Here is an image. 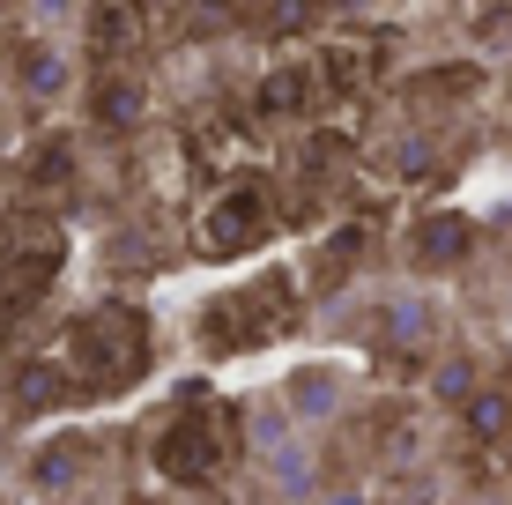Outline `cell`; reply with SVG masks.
<instances>
[{"instance_id":"6da1fadb","label":"cell","mask_w":512,"mask_h":505,"mask_svg":"<svg viewBox=\"0 0 512 505\" xmlns=\"http://www.w3.org/2000/svg\"><path fill=\"white\" fill-rule=\"evenodd\" d=\"M282 305H290V290H282V283H260V290H245V298H223L216 312H208V327H201V335L216 342V350L260 342V335H268V327L282 320Z\"/></svg>"},{"instance_id":"8992f818","label":"cell","mask_w":512,"mask_h":505,"mask_svg":"<svg viewBox=\"0 0 512 505\" xmlns=\"http://www.w3.org/2000/svg\"><path fill=\"white\" fill-rule=\"evenodd\" d=\"M416 253L431 260V268H438V260H461V253H468V223H461V216H446V223H423Z\"/></svg>"},{"instance_id":"5b68a950","label":"cell","mask_w":512,"mask_h":505,"mask_svg":"<svg viewBox=\"0 0 512 505\" xmlns=\"http://www.w3.org/2000/svg\"><path fill=\"white\" fill-rule=\"evenodd\" d=\"M364 75H372V45H364V38H334V45H327V82L357 90Z\"/></svg>"},{"instance_id":"ba28073f","label":"cell","mask_w":512,"mask_h":505,"mask_svg":"<svg viewBox=\"0 0 512 505\" xmlns=\"http://www.w3.org/2000/svg\"><path fill=\"white\" fill-rule=\"evenodd\" d=\"M468 424H475V431H483V439H498V431L512 424V402H505V394H483V402H475V409H468Z\"/></svg>"},{"instance_id":"277c9868","label":"cell","mask_w":512,"mask_h":505,"mask_svg":"<svg viewBox=\"0 0 512 505\" xmlns=\"http://www.w3.org/2000/svg\"><path fill=\"white\" fill-rule=\"evenodd\" d=\"M260 231H268V201L260 194H223L208 208V253H245Z\"/></svg>"},{"instance_id":"7a4b0ae2","label":"cell","mask_w":512,"mask_h":505,"mask_svg":"<svg viewBox=\"0 0 512 505\" xmlns=\"http://www.w3.org/2000/svg\"><path fill=\"white\" fill-rule=\"evenodd\" d=\"M216 461H223L216 416H179V424L156 439V468H164V476H179V483H201Z\"/></svg>"},{"instance_id":"52a82bcc","label":"cell","mask_w":512,"mask_h":505,"mask_svg":"<svg viewBox=\"0 0 512 505\" xmlns=\"http://www.w3.org/2000/svg\"><path fill=\"white\" fill-rule=\"evenodd\" d=\"M97 30H104V45H134V8H127V0H104V15H97Z\"/></svg>"},{"instance_id":"3957f363","label":"cell","mask_w":512,"mask_h":505,"mask_svg":"<svg viewBox=\"0 0 512 505\" xmlns=\"http://www.w3.org/2000/svg\"><path fill=\"white\" fill-rule=\"evenodd\" d=\"M82 357H90V364H104V379H127L134 372V357H141V320H134V312H97V320L90 327H82Z\"/></svg>"},{"instance_id":"9c48e42d","label":"cell","mask_w":512,"mask_h":505,"mask_svg":"<svg viewBox=\"0 0 512 505\" xmlns=\"http://www.w3.org/2000/svg\"><path fill=\"white\" fill-rule=\"evenodd\" d=\"M260 97H268V112H297V104H305V75H275Z\"/></svg>"}]
</instances>
